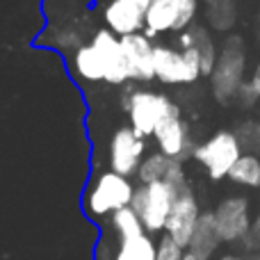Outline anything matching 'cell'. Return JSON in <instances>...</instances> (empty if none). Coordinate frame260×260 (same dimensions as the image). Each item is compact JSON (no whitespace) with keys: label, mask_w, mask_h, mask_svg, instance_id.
<instances>
[{"label":"cell","mask_w":260,"mask_h":260,"mask_svg":"<svg viewBox=\"0 0 260 260\" xmlns=\"http://www.w3.org/2000/svg\"><path fill=\"white\" fill-rule=\"evenodd\" d=\"M242 242L249 251H260V215L251 221V229H249L247 238H244Z\"/></svg>","instance_id":"484cf974"},{"label":"cell","mask_w":260,"mask_h":260,"mask_svg":"<svg viewBox=\"0 0 260 260\" xmlns=\"http://www.w3.org/2000/svg\"><path fill=\"white\" fill-rule=\"evenodd\" d=\"M69 3H76V0H69Z\"/></svg>","instance_id":"1f68e13d"},{"label":"cell","mask_w":260,"mask_h":260,"mask_svg":"<svg viewBox=\"0 0 260 260\" xmlns=\"http://www.w3.org/2000/svg\"><path fill=\"white\" fill-rule=\"evenodd\" d=\"M176 192H178V189L167 185L165 180L135 187L130 208H133V210L137 212V217L142 219L144 233L146 235L157 233V231H165L167 217H169L171 206H174Z\"/></svg>","instance_id":"7a4b0ae2"},{"label":"cell","mask_w":260,"mask_h":260,"mask_svg":"<svg viewBox=\"0 0 260 260\" xmlns=\"http://www.w3.org/2000/svg\"><path fill=\"white\" fill-rule=\"evenodd\" d=\"M251 87L258 91V96H260V62H258L256 71H253V76H251Z\"/></svg>","instance_id":"4316f807"},{"label":"cell","mask_w":260,"mask_h":260,"mask_svg":"<svg viewBox=\"0 0 260 260\" xmlns=\"http://www.w3.org/2000/svg\"><path fill=\"white\" fill-rule=\"evenodd\" d=\"M183 256H185V249L176 240H171L167 233L155 244V260H183Z\"/></svg>","instance_id":"603a6c76"},{"label":"cell","mask_w":260,"mask_h":260,"mask_svg":"<svg viewBox=\"0 0 260 260\" xmlns=\"http://www.w3.org/2000/svg\"><path fill=\"white\" fill-rule=\"evenodd\" d=\"M221 244V235L217 231V221L212 212H201L199 221L192 231V238H189L187 251L194 253L199 260H210L215 256V251Z\"/></svg>","instance_id":"9a60e30c"},{"label":"cell","mask_w":260,"mask_h":260,"mask_svg":"<svg viewBox=\"0 0 260 260\" xmlns=\"http://www.w3.org/2000/svg\"><path fill=\"white\" fill-rule=\"evenodd\" d=\"M206 3H208V7H212V5H226L231 0H206Z\"/></svg>","instance_id":"f546056e"},{"label":"cell","mask_w":260,"mask_h":260,"mask_svg":"<svg viewBox=\"0 0 260 260\" xmlns=\"http://www.w3.org/2000/svg\"><path fill=\"white\" fill-rule=\"evenodd\" d=\"M128 3H133V5H137V7L146 9V7H148V5H151V0H128Z\"/></svg>","instance_id":"83f0119b"},{"label":"cell","mask_w":260,"mask_h":260,"mask_svg":"<svg viewBox=\"0 0 260 260\" xmlns=\"http://www.w3.org/2000/svg\"><path fill=\"white\" fill-rule=\"evenodd\" d=\"M183 260H199L194 253H189V251H185V256H183Z\"/></svg>","instance_id":"4dcf8cb0"},{"label":"cell","mask_w":260,"mask_h":260,"mask_svg":"<svg viewBox=\"0 0 260 260\" xmlns=\"http://www.w3.org/2000/svg\"><path fill=\"white\" fill-rule=\"evenodd\" d=\"M169 162H171L169 157L162 155L160 151L151 153V155H144L142 165H139V169H137L139 185H151V183H157V180H165Z\"/></svg>","instance_id":"44dd1931"},{"label":"cell","mask_w":260,"mask_h":260,"mask_svg":"<svg viewBox=\"0 0 260 260\" xmlns=\"http://www.w3.org/2000/svg\"><path fill=\"white\" fill-rule=\"evenodd\" d=\"M229 178L242 187H260V157L256 153H242L229 171Z\"/></svg>","instance_id":"ac0fdd59"},{"label":"cell","mask_w":260,"mask_h":260,"mask_svg":"<svg viewBox=\"0 0 260 260\" xmlns=\"http://www.w3.org/2000/svg\"><path fill=\"white\" fill-rule=\"evenodd\" d=\"M171 105H174V101L167 99V94L137 89V87H126L123 108H126V112L130 117V128L142 135L144 139L151 137L155 126L169 112Z\"/></svg>","instance_id":"277c9868"},{"label":"cell","mask_w":260,"mask_h":260,"mask_svg":"<svg viewBox=\"0 0 260 260\" xmlns=\"http://www.w3.org/2000/svg\"><path fill=\"white\" fill-rule=\"evenodd\" d=\"M192 30V48L199 57V69H201V76H210L212 69L217 64V48H215V41H212L210 32L206 27L197 25V27H189Z\"/></svg>","instance_id":"e0dca14e"},{"label":"cell","mask_w":260,"mask_h":260,"mask_svg":"<svg viewBox=\"0 0 260 260\" xmlns=\"http://www.w3.org/2000/svg\"><path fill=\"white\" fill-rule=\"evenodd\" d=\"M55 46L76 50L82 46V35L78 30H73V27H62V30H57V35H55Z\"/></svg>","instance_id":"cb8c5ba5"},{"label":"cell","mask_w":260,"mask_h":260,"mask_svg":"<svg viewBox=\"0 0 260 260\" xmlns=\"http://www.w3.org/2000/svg\"><path fill=\"white\" fill-rule=\"evenodd\" d=\"M235 96H238V101L244 105V108H253V105L258 103V99H260L258 91L251 87V82H242V85H240V89H238V94H235Z\"/></svg>","instance_id":"d4e9b609"},{"label":"cell","mask_w":260,"mask_h":260,"mask_svg":"<svg viewBox=\"0 0 260 260\" xmlns=\"http://www.w3.org/2000/svg\"><path fill=\"white\" fill-rule=\"evenodd\" d=\"M242 155V146L238 142V135L233 130H217L210 139L197 144L192 157L208 171L212 180L229 178V171Z\"/></svg>","instance_id":"3957f363"},{"label":"cell","mask_w":260,"mask_h":260,"mask_svg":"<svg viewBox=\"0 0 260 260\" xmlns=\"http://www.w3.org/2000/svg\"><path fill=\"white\" fill-rule=\"evenodd\" d=\"M103 21L108 30L117 37L135 35V32L144 30V9L128 0H112L103 12Z\"/></svg>","instance_id":"5bb4252c"},{"label":"cell","mask_w":260,"mask_h":260,"mask_svg":"<svg viewBox=\"0 0 260 260\" xmlns=\"http://www.w3.org/2000/svg\"><path fill=\"white\" fill-rule=\"evenodd\" d=\"M114 260H155V242L146 233L126 240V242H119Z\"/></svg>","instance_id":"d6986e66"},{"label":"cell","mask_w":260,"mask_h":260,"mask_svg":"<svg viewBox=\"0 0 260 260\" xmlns=\"http://www.w3.org/2000/svg\"><path fill=\"white\" fill-rule=\"evenodd\" d=\"M157 144V151L162 155H167L169 160H180L185 162L187 157H192L194 144L192 137H189V126L187 121L183 119L178 105H171L169 112L162 117V121L155 126L151 135Z\"/></svg>","instance_id":"52a82bcc"},{"label":"cell","mask_w":260,"mask_h":260,"mask_svg":"<svg viewBox=\"0 0 260 260\" xmlns=\"http://www.w3.org/2000/svg\"><path fill=\"white\" fill-rule=\"evenodd\" d=\"M221 242H242L251 229L249 201L244 197H229L212 210Z\"/></svg>","instance_id":"7c38bea8"},{"label":"cell","mask_w":260,"mask_h":260,"mask_svg":"<svg viewBox=\"0 0 260 260\" xmlns=\"http://www.w3.org/2000/svg\"><path fill=\"white\" fill-rule=\"evenodd\" d=\"M71 67L78 78L87 82H99L103 80V64H101L99 53L94 50L91 44H82L80 48L73 50L71 55Z\"/></svg>","instance_id":"2e32d148"},{"label":"cell","mask_w":260,"mask_h":260,"mask_svg":"<svg viewBox=\"0 0 260 260\" xmlns=\"http://www.w3.org/2000/svg\"><path fill=\"white\" fill-rule=\"evenodd\" d=\"M199 215H201V208H199V201L194 197L192 187L189 185H183V187L176 192L174 206H171V212L167 217L165 231L171 240L180 244L183 249H187L189 238H192V231L199 221Z\"/></svg>","instance_id":"30bf717a"},{"label":"cell","mask_w":260,"mask_h":260,"mask_svg":"<svg viewBox=\"0 0 260 260\" xmlns=\"http://www.w3.org/2000/svg\"><path fill=\"white\" fill-rule=\"evenodd\" d=\"M238 142L242 146V153H256V148L260 151V126L258 123H244L238 130Z\"/></svg>","instance_id":"7402d4cb"},{"label":"cell","mask_w":260,"mask_h":260,"mask_svg":"<svg viewBox=\"0 0 260 260\" xmlns=\"http://www.w3.org/2000/svg\"><path fill=\"white\" fill-rule=\"evenodd\" d=\"M242 73H244V50L242 41L238 37H229L224 44V53L217 57V64L212 69V89H215L217 101H231L238 94L240 85H242Z\"/></svg>","instance_id":"ba28073f"},{"label":"cell","mask_w":260,"mask_h":260,"mask_svg":"<svg viewBox=\"0 0 260 260\" xmlns=\"http://www.w3.org/2000/svg\"><path fill=\"white\" fill-rule=\"evenodd\" d=\"M112 229H114V233L119 235V242H126V240L144 235L142 219H139L137 212H135L130 206L112 212Z\"/></svg>","instance_id":"ffe728a7"},{"label":"cell","mask_w":260,"mask_h":260,"mask_svg":"<svg viewBox=\"0 0 260 260\" xmlns=\"http://www.w3.org/2000/svg\"><path fill=\"white\" fill-rule=\"evenodd\" d=\"M94 46V50L99 53L101 64H103V80L108 85H126L130 80L128 73V62H126V53L121 48V41L117 35L105 27V30L94 32L89 41Z\"/></svg>","instance_id":"8fae6325"},{"label":"cell","mask_w":260,"mask_h":260,"mask_svg":"<svg viewBox=\"0 0 260 260\" xmlns=\"http://www.w3.org/2000/svg\"><path fill=\"white\" fill-rule=\"evenodd\" d=\"M119 41H121V48L126 53L130 80L151 82L155 78V69H153V48L155 46H153V41L144 37L142 32L119 37Z\"/></svg>","instance_id":"4fadbf2b"},{"label":"cell","mask_w":260,"mask_h":260,"mask_svg":"<svg viewBox=\"0 0 260 260\" xmlns=\"http://www.w3.org/2000/svg\"><path fill=\"white\" fill-rule=\"evenodd\" d=\"M153 69H155V78L162 85H192L201 78L199 57L194 48L176 50L171 46H155L153 48Z\"/></svg>","instance_id":"5b68a950"},{"label":"cell","mask_w":260,"mask_h":260,"mask_svg":"<svg viewBox=\"0 0 260 260\" xmlns=\"http://www.w3.org/2000/svg\"><path fill=\"white\" fill-rule=\"evenodd\" d=\"M146 153V142L139 133H135L130 126H121L114 130L112 139H110V169L117 174L130 178L133 174H137L139 165L144 160Z\"/></svg>","instance_id":"9c48e42d"},{"label":"cell","mask_w":260,"mask_h":260,"mask_svg":"<svg viewBox=\"0 0 260 260\" xmlns=\"http://www.w3.org/2000/svg\"><path fill=\"white\" fill-rule=\"evenodd\" d=\"M199 14V0H151L144 9V27L155 35L185 32Z\"/></svg>","instance_id":"8992f818"},{"label":"cell","mask_w":260,"mask_h":260,"mask_svg":"<svg viewBox=\"0 0 260 260\" xmlns=\"http://www.w3.org/2000/svg\"><path fill=\"white\" fill-rule=\"evenodd\" d=\"M219 260H244L242 256H238V253H224Z\"/></svg>","instance_id":"f1b7e54d"},{"label":"cell","mask_w":260,"mask_h":260,"mask_svg":"<svg viewBox=\"0 0 260 260\" xmlns=\"http://www.w3.org/2000/svg\"><path fill=\"white\" fill-rule=\"evenodd\" d=\"M135 194L133 180L117 171H103L96 176V180L89 185L85 197V208L91 217H105L112 212L130 206Z\"/></svg>","instance_id":"6da1fadb"}]
</instances>
